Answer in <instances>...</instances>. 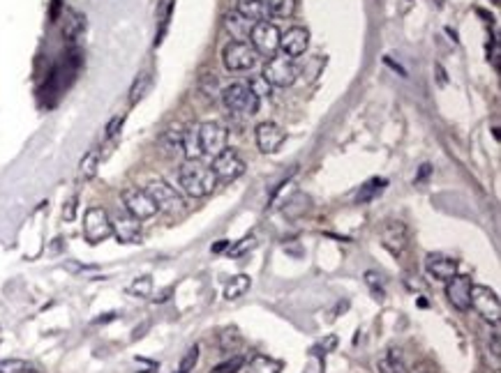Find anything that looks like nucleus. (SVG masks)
Returning <instances> with one entry per match:
<instances>
[{"mask_svg": "<svg viewBox=\"0 0 501 373\" xmlns=\"http://www.w3.org/2000/svg\"><path fill=\"white\" fill-rule=\"evenodd\" d=\"M236 12L240 16L249 18L252 23H259V21H266L268 16V7H266V0H238L236 3Z\"/></svg>", "mask_w": 501, "mask_h": 373, "instance_id": "6ab92c4d", "label": "nucleus"}, {"mask_svg": "<svg viewBox=\"0 0 501 373\" xmlns=\"http://www.w3.org/2000/svg\"><path fill=\"white\" fill-rule=\"evenodd\" d=\"M97 166H99V152L97 150H90L83 155V160L79 164V173H81V178L83 180H90V178H95V173H97Z\"/></svg>", "mask_w": 501, "mask_h": 373, "instance_id": "393cba45", "label": "nucleus"}, {"mask_svg": "<svg viewBox=\"0 0 501 373\" xmlns=\"http://www.w3.org/2000/svg\"><path fill=\"white\" fill-rule=\"evenodd\" d=\"M268 14L273 16H291L296 9V0H266Z\"/></svg>", "mask_w": 501, "mask_h": 373, "instance_id": "bb28decb", "label": "nucleus"}, {"mask_svg": "<svg viewBox=\"0 0 501 373\" xmlns=\"http://www.w3.org/2000/svg\"><path fill=\"white\" fill-rule=\"evenodd\" d=\"M377 371L379 373H404L400 348H388L384 355L377 360Z\"/></svg>", "mask_w": 501, "mask_h": 373, "instance_id": "aec40b11", "label": "nucleus"}, {"mask_svg": "<svg viewBox=\"0 0 501 373\" xmlns=\"http://www.w3.org/2000/svg\"><path fill=\"white\" fill-rule=\"evenodd\" d=\"M254 136H257V147L266 155H273L282 147L286 132L277 125V123H262L257 125L254 129Z\"/></svg>", "mask_w": 501, "mask_h": 373, "instance_id": "f8f14e48", "label": "nucleus"}, {"mask_svg": "<svg viewBox=\"0 0 501 373\" xmlns=\"http://www.w3.org/2000/svg\"><path fill=\"white\" fill-rule=\"evenodd\" d=\"M77 203H79L77 196L65 203V208H63V219H65V221H72L74 217H77Z\"/></svg>", "mask_w": 501, "mask_h": 373, "instance_id": "f704fd0d", "label": "nucleus"}, {"mask_svg": "<svg viewBox=\"0 0 501 373\" xmlns=\"http://www.w3.org/2000/svg\"><path fill=\"white\" fill-rule=\"evenodd\" d=\"M240 343H243V339H240V334H238V330L236 328H231V330H225L220 334V346H222V350H227V352H231V350H236Z\"/></svg>", "mask_w": 501, "mask_h": 373, "instance_id": "cd10ccee", "label": "nucleus"}, {"mask_svg": "<svg viewBox=\"0 0 501 373\" xmlns=\"http://www.w3.org/2000/svg\"><path fill=\"white\" fill-rule=\"evenodd\" d=\"M386 186V180H372V182H367L363 189H360V194H358V203H367L370 199H372V196H377L379 191H382Z\"/></svg>", "mask_w": 501, "mask_h": 373, "instance_id": "2f4dec72", "label": "nucleus"}, {"mask_svg": "<svg viewBox=\"0 0 501 373\" xmlns=\"http://www.w3.org/2000/svg\"><path fill=\"white\" fill-rule=\"evenodd\" d=\"M83 235L90 242V245H97V242L111 238V217L107 214L104 208H88L83 214Z\"/></svg>", "mask_w": 501, "mask_h": 373, "instance_id": "423d86ee", "label": "nucleus"}, {"mask_svg": "<svg viewBox=\"0 0 501 373\" xmlns=\"http://www.w3.org/2000/svg\"><path fill=\"white\" fill-rule=\"evenodd\" d=\"M210 171L215 173V178L222 182H234L245 173V162L240 160V155L236 150H227L225 147L220 155H215Z\"/></svg>", "mask_w": 501, "mask_h": 373, "instance_id": "9d476101", "label": "nucleus"}, {"mask_svg": "<svg viewBox=\"0 0 501 373\" xmlns=\"http://www.w3.org/2000/svg\"><path fill=\"white\" fill-rule=\"evenodd\" d=\"M197 134H199V143H201V150L203 155H220L222 150L227 147V138H229V132L220 123L215 120H208V123H203L197 127Z\"/></svg>", "mask_w": 501, "mask_h": 373, "instance_id": "9b49d317", "label": "nucleus"}, {"mask_svg": "<svg viewBox=\"0 0 501 373\" xmlns=\"http://www.w3.org/2000/svg\"><path fill=\"white\" fill-rule=\"evenodd\" d=\"M243 367H245V357L234 355V357H229L227 362H222V364H217L210 373H238Z\"/></svg>", "mask_w": 501, "mask_h": 373, "instance_id": "c756f323", "label": "nucleus"}, {"mask_svg": "<svg viewBox=\"0 0 501 373\" xmlns=\"http://www.w3.org/2000/svg\"><path fill=\"white\" fill-rule=\"evenodd\" d=\"M227 247H229V242H227V240H222V242H217L215 247H212V251H225Z\"/></svg>", "mask_w": 501, "mask_h": 373, "instance_id": "ea45409f", "label": "nucleus"}, {"mask_svg": "<svg viewBox=\"0 0 501 373\" xmlns=\"http://www.w3.org/2000/svg\"><path fill=\"white\" fill-rule=\"evenodd\" d=\"M471 286L474 284H471V277H467V274H456L451 282H446V297L458 311L471 309V297H469Z\"/></svg>", "mask_w": 501, "mask_h": 373, "instance_id": "ddd939ff", "label": "nucleus"}, {"mask_svg": "<svg viewBox=\"0 0 501 373\" xmlns=\"http://www.w3.org/2000/svg\"><path fill=\"white\" fill-rule=\"evenodd\" d=\"M146 191L155 201L157 210H162V212H171L173 214V212H181L185 208L183 196L176 191L169 182H164V180H153L151 184L146 186Z\"/></svg>", "mask_w": 501, "mask_h": 373, "instance_id": "6e6552de", "label": "nucleus"}, {"mask_svg": "<svg viewBox=\"0 0 501 373\" xmlns=\"http://www.w3.org/2000/svg\"><path fill=\"white\" fill-rule=\"evenodd\" d=\"M197 362H199V346H192L188 352H185V357L181 360L178 373H190L194 367H197Z\"/></svg>", "mask_w": 501, "mask_h": 373, "instance_id": "473e14b6", "label": "nucleus"}, {"mask_svg": "<svg viewBox=\"0 0 501 373\" xmlns=\"http://www.w3.org/2000/svg\"><path fill=\"white\" fill-rule=\"evenodd\" d=\"M181 150L185 152V157H188V160H199V157L203 155L197 129H190V132L181 134Z\"/></svg>", "mask_w": 501, "mask_h": 373, "instance_id": "5701e85b", "label": "nucleus"}, {"mask_svg": "<svg viewBox=\"0 0 501 373\" xmlns=\"http://www.w3.org/2000/svg\"><path fill=\"white\" fill-rule=\"evenodd\" d=\"M425 267H428V272L434 279H439V282H451V279L458 274V260L443 254H428Z\"/></svg>", "mask_w": 501, "mask_h": 373, "instance_id": "dca6fc26", "label": "nucleus"}, {"mask_svg": "<svg viewBox=\"0 0 501 373\" xmlns=\"http://www.w3.org/2000/svg\"><path fill=\"white\" fill-rule=\"evenodd\" d=\"M178 180H181L183 191L192 196V199H203V196H208L217 184V178H215V173L210 171V166H203L199 160L185 162L181 166Z\"/></svg>", "mask_w": 501, "mask_h": 373, "instance_id": "f257e3e1", "label": "nucleus"}, {"mask_svg": "<svg viewBox=\"0 0 501 373\" xmlns=\"http://www.w3.org/2000/svg\"><path fill=\"white\" fill-rule=\"evenodd\" d=\"M247 247H249V249L254 247V240H252V238H245V240H243V245H238V247H234V249H231V254H234V256L243 254V251H245Z\"/></svg>", "mask_w": 501, "mask_h": 373, "instance_id": "4c0bfd02", "label": "nucleus"}, {"mask_svg": "<svg viewBox=\"0 0 501 373\" xmlns=\"http://www.w3.org/2000/svg\"><path fill=\"white\" fill-rule=\"evenodd\" d=\"M129 293L136 295V297H151L153 293V279L151 277H139L132 282V286L127 288Z\"/></svg>", "mask_w": 501, "mask_h": 373, "instance_id": "c85d7f7f", "label": "nucleus"}, {"mask_svg": "<svg viewBox=\"0 0 501 373\" xmlns=\"http://www.w3.org/2000/svg\"><path fill=\"white\" fill-rule=\"evenodd\" d=\"M335 343H338V339H335V337H328V339H326V343H323V352L330 350L333 346H335Z\"/></svg>", "mask_w": 501, "mask_h": 373, "instance_id": "58836bf2", "label": "nucleus"}, {"mask_svg": "<svg viewBox=\"0 0 501 373\" xmlns=\"http://www.w3.org/2000/svg\"><path fill=\"white\" fill-rule=\"evenodd\" d=\"M148 88H151V74H146V72L139 74L132 83V88H129V104H136L139 99H144Z\"/></svg>", "mask_w": 501, "mask_h": 373, "instance_id": "a878e982", "label": "nucleus"}, {"mask_svg": "<svg viewBox=\"0 0 501 373\" xmlns=\"http://www.w3.org/2000/svg\"><path fill=\"white\" fill-rule=\"evenodd\" d=\"M111 233L123 245H136L141 240V223H139V219L129 217V214H116L111 219Z\"/></svg>", "mask_w": 501, "mask_h": 373, "instance_id": "2eb2a0df", "label": "nucleus"}, {"mask_svg": "<svg viewBox=\"0 0 501 373\" xmlns=\"http://www.w3.org/2000/svg\"><path fill=\"white\" fill-rule=\"evenodd\" d=\"M264 81L268 86H275V88H289L291 83L298 77V72H296V65L291 58H286V55H273L271 60L264 65Z\"/></svg>", "mask_w": 501, "mask_h": 373, "instance_id": "20e7f679", "label": "nucleus"}, {"mask_svg": "<svg viewBox=\"0 0 501 373\" xmlns=\"http://www.w3.org/2000/svg\"><path fill=\"white\" fill-rule=\"evenodd\" d=\"M123 116H116L114 120H111V123L107 125V138H114V136H118V132H120V127H123Z\"/></svg>", "mask_w": 501, "mask_h": 373, "instance_id": "e433bc0d", "label": "nucleus"}, {"mask_svg": "<svg viewBox=\"0 0 501 373\" xmlns=\"http://www.w3.org/2000/svg\"><path fill=\"white\" fill-rule=\"evenodd\" d=\"M434 3H437V5L441 7V5H443V0H434Z\"/></svg>", "mask_w": 501, "mask_h": 373, "instance_id": "79ce46f5", "label": "nucleus"}, {"mask_svg": "<svg viewBox=\"0 0 501 373\" xmlns=\"http://www.w3.org/2000/svg\"><path fill=\"white\" fill-rule=\"evenodd\" d=\"M222 104L231 113H240V116H254L259 111V99L252 90H249L247 83H231L225 90H222Z\"/></svg>", "mask_w": 501, "mask_h": 373, "instance_id": "f03ea898", "label": "nucleus"}, {"mask_svg": "<svg viewBox=\"0 0 501 373\" xmlns=\"http://www.w3.org/2000/svg\"><path fill=\"white\" fill-rule=\"evenodd\" d=\"M120 196H123V205H125L129 217L144 221V219H151L157 214V205H155V201L151 199V196H148L146 189L129 186V189H125Z\"/></svg>", "mask_w": 501, "mask_h": 373, "instance_id": "0eeeda50", "label": "nucleus"}, {"mask_svg": "<svg viewBox=\"0 0 501 373\" xmlns=\"http://www.w3.org/2000/svg\"><path fill=\"white\" fill-rule=\"evenodd\" d=\"M428 173H430V166L425 164V166H423V171H421V178H425V175H428ZM421 178H419V180H421Z\"/></svg>", "mask_w": 501, "mask_h": 373, "instance_id": "a19ab883", "label": "nucleus"}, {"mask_svg": "<svg viewBox=\"0 0 501 373\" xmlns=\"http://www.w3.org/2000/svg\"><path fill=\"white\" fill-rule=\"evenodd\" d=\"M225 26H227L229 35L234 37V42H245V40H249V33H252L254 23L249 21V18L240 16L238 12H231L225 18Z\"/></svg>", "mask_w": 501, "mask_h": 373, "instance_id": "a211bd4d", "label": "nucleus"}, {"mask_svg": "<svg viewBox=\"0 0 501 373\" xmlns=\"http://www.w3.org/2000/svg\"><path fill=\"white\" fill-rule=\"evenodd\" d=\"M247 373H282V362L268 355H254Z\"/></svg>", "mask_w": 501, "mask_h": 373, "instance_id": "412c9836", "label": "nucleus"}, {"mask_svg": "<svg viewBox=\"0 0 501 373\" xmlns=\"http://www.w3.org/2000/svg\"><path fill=\"white\" fill-rule=\"evenodd\" d=\"M280 30H277L275 23L268 21H259L252 26V33H249V44L252 49L262 55H273L277 49H280Z\"/></svg>", "mask_w": 501, "mask_h": 373, "instance_id": "1a4fd4ad", "label": "nucleus"}, {"mask_svg": "<svg viewBox=\"0 0 501 373\" xmlns=\"http://www.w3.org/2000/svg\"><path fill=\"white\" fill-rule=\"evenodd\" d=\"M382 240H384V247L391 251V254H402L404 247H406V240H409V235H406V226L402 221H388L384 230H382Z\"/></svg>", "mask_w": 501, "mask_h": 373, "instance_id": "f3484780", "label": "nucleus"}, {"mask_svg": "<svg viewBox=\"0 0 501 373\" xmlns=\"http://www.w3.org/2000/svg\"><path fill=\"white\" fill-rule=\"evenodd\" d=\"M310 46V33L301 26L289 28L286 33L280 35V49L284 51L286 58H298Z\"/></svg>", "mask_w": 501, "mask_h": 373, "instance_id": "4468645a", "label": "nucleus"}, {"mask_svg": "<svg viewBox=\"0 0 501 373\" xmlns=\"http://www.w3.org/2000/svg\"><path fill=\"white\" fill-rule=\"evenodd\" d=\"M33 367L26 360H3L0 362V373H31Z\"/></svg>", "mask_w": 501, "mask_h": 373, "instance_id": "7c9ffc66", "label": "nucleus"}, {"mask_svg": "<svg viewBox=\"0 0 501 373\" xmlns=\"http://www.w3.org/2000/svg\"><path fill=\"white\" fill-rule=\"evenodd\" d=\"M271 88H273V86H268V83L264 81V77H259L257 81H252V83H249V90H252L259 99H262V97H266V95H271Z\"/></svg>", "mask_w": 501, "mask_h": 373, "instance_id": "72a5a7b5", "label": "nucleus"}, {"mask_svg": "<svg viewBox=\"0 0 501 373\" xmlns=\"http://www.w3.org/2000/svg\"><path fill=\"white\" fill-rule=\"evenodd\" d=\"M379 279H382V277H379L377 272H365V282H367V286L372 288L375 295L382 297V282H379ZM379 297H377V300H379Z\"/></svg>", "mask_w": 501, "mask_h": 373, "instance_id": "c9c22d12", "label": "nucleus"}, {"mask_svg": "<svg viewBox=\"0 0 501 373\" xmlns=\"http://www.w3.org/2000/svg\"><path fill=\"white\" fill-rule=\"evenodd\" d=\"M471 306L478 311V316L490 325H499L501 321V302L495 291H490L487 286L474 284L471 286Z\"/></svg>", "mask_w": 501, "mask_h": 373, "instance_id": "7ed1b4c3", "label": "nucleus"}, {"mask_svg": "<svg viewBox=\"0 0 501 373\" xmlns=\"http://www.w3.org/2000/svg\"><path fill=\"white\" fill-rule=\"evenodd\" d=\"M83 28H86V18H83L79 12H74V9H70V12L65 14L63 35L68 37V40H77V37L83 33Z\"/></svg>", "mask_w": 501, "mask_h": 373, "instance_id": "4be33fe9", "label": "nucleus"}, {"mask_svg": "<svg viewBox=\"0 0 501 373\" xmlns=\"http://www.w3.org/2000/svg\"><path fill=\"white\" fill-rule=\"evenodd\" d=\"M249 277L247 274H236L231 277V282L225 286V297L227 300H238V297H243L247 291H249Z\"/></svg>", "mask_w": 501, "mask_h": 373, "instance_id": "b1692460", "label": "nucleus"}, {"mask_svg": "<svg viewBox=\"0 0 501 373\" xmlns=\"http://www.w3.org/2000/svg\"><path fill=\"white\" fill-rule=\"evenodd\" d=\"M257 55L249 42H229L222 49V62L229 72H245L257 65Z\"/></svg>", "mask_w": 501, "mask_h": 373, "instance_id": "39448f33", "label": "nucleus"}]
</instances>
